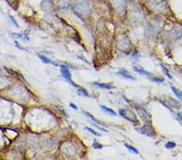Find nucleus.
Wrapping results in <instances>:
<instances>
[{"mask_svg": "<svg viewBox=\"0 0 182 160\" xmlns=\"http://www.w3.org/2000/svg\"><path fill=\"white\" fill-rule=\"evenodd\" d=\"M72 11L80 20H85L91 15V7L88 0H73Z\"/></svg>", "mask_w": 182, "mask_h": 160, "instance_id": "1", "label": "nucleus"}, {"mask_svg": "<svg viewBox=\"0 0 182 160\" xmlns=\"http://www.w3.org/2000/svg\"><path fill=\"white\" fill-rule=\"evenodd\" d=\"M135 130L142 135H146V136L151 137L156 135L155 129L152 127L151 123H146L145 125H143L141 128H135Z\"/></svg>", "mask_w": 182, "mask_h": 160, "instance_id": "2", "label": "nucleus"}, {"mask_svg": "<svg viewBox=\"0 0 182 160\" xmlns=\"http://www.w3.org/2000/svg\"><path fill=\"white\" fill-rule=\"evenodd\" d=\"M119 114L121 115L123 118H125V120H129L130 122H132L133 124L138 123V119L136 115L134 114V112L129 109H125V108H121L119 109Z\"/></svg>", "mask_w": 182, "mask_h": 160, "instance_id": "3", "label": "nucleus"}, {"mask_svg": "<svg viewBox=\"0 0 182 160\" xmlns=\"http://www.w3.org/2000/svg\"><path fill=\"white\" fill-rule=\"evenodd\" d=\"M60 67L62 75V77L64 78L66 80L67 82H69V83L71 84L72 86H74V87H75V88H79V86L77 85L76 83H75L74 81L71 79V75H70V70H69L68 67H67L66 66H65V65H61Z\"/></svg>", "mask_w": 182, "mask_h": 160, "instance_id": "4", "label": "nucleus"}, {"mask_svg": "<svg viewBox=\"0 0 182 160\" xmlns=\"http://www.w3.org/2000/svg\"><path fill=\"white\" fill-rule=\"evenodd\" d=\"M112 6L117 13H123L125 11L126 3L125 0H110Z\"/></svg>", "mask_w": 182, "mask_h": 160, "instance_id": "5", "label": "nucleus"}, {"mask_svg": "<svg viewBox=\"0 0 182 160\" xmlns=\"http://www.w3.org/2000/svg\"><path fill=\"white\" fill-rule=\"evenodd\" d=\"M118 48H119V50L121 51H125V50H128L130 46H131V44H130V41H129V38L127 36H122L121 39L118 41Z\"/></svg>", "mask_w": 182, "mask_h": 160, "instance_id": "6", "label": "nucleus"}, {"mask_svg": "<svg viewBox=\"0 0 182 160\" xmlns=\"http://www.w3.org/2000/svg\"><path fill=\"white\" fill-rule=\"evenodd\" d=\"M137 112L139 116L141 117L142 120H144L146 123H151V116L148 112L146 111L144 108H137Z\"/></svg>", "mask_w": 182, "mask_h": 160, "instance_id": "7", "label": "nucleus"}, {"mask_svg": "<svg viewBox=\"0 0 182 160\" xmlns=\"http://www.w3.org/2000/svg\"><path fill=\"white\" fill-rule=\"evenodd\" d=\"M70 0H54V3L61 10H67Z\"/></svg>", "mask_w": 182, "mask_h": 160, "instance_id": "8", "label": "nucleus"}, {"mask_svg": "<svg viewBox=\"0 0 182 160\" xmlns=\"http://www.w3.org/2000/svg\"><path fill=\"white\" fill-rule=\"evenodd\" d=\"M148 3L155 9H163L165 5L164 0H148Z\"/></svg>", "mask_w": 182, "mask_h": 160, "instance_id": "9", "label": "nucleus"}, {"mask_svg": "<svg viewBox=\"0 0 182 160\" xmlns=\"http://www.w3.org/2000/svg\"><path fill=\"white\" fill-rule=\"evenodd\" d=\"M118 75H120L121 77L125 78L126 79L129 80H133V81H135L136 80V78L133 77L131 74H129L128 70H126L125 69H120V70L117 73Z\"/></svg>", "mask_w": 182, "mask_h": 160, "instance_id": "10", "label": "nucleus"}, {"mask_svg": "<svg viewBox=\"0 0 182 160\" xmlns=\"http://www.w3.org/2000/svg\"><path fill=\"white\" fill-rule=\"evenodd\" d=\"M133 70L135 71V72H137L138 74H139V75H145V76H147V77H151L152 76V75L149 73L148 71H146L144 69L142 68H140V67H137V66H134L133 67Z\"/></svg>", "mask_w": 182, "mask_h": 160, "instance_id": "11", "label": "nucleus"}, {"mask_svg": "<svg viewBox=\"0 0 182 160\" xmlns=\"http://www.w3.org/2000/svg\"><path fill=\"white\" fill-rule=\"evenodd\" d=\"M92 85L96 86L97 88H101V89H112L113 88V87L109 83H97V82H94L92 83Z\"/></svg>", "mask_w": 182, "mask_h": 160, "instance_id": "12", "label": "nucleus"}, {"mask_svg": "<svg viewBox=\"0 0 182 160\" xmlns=\"http://www.w3.org/2000/svg\"><path fill=\"white\" fill-rule=\"evenodd\" d=\"M101 108L103 111H105V112H107V113L109 114V115H112V116H117V113L115 112V111H113L112 108H108L107 106H105V105H101Z\"/></svg>", "mask_w": 182, "mask_h": 160, "instance_id": "13", "label": "nucleus"}, {"mask_svg": "<svg viewBox=\"0 0 182 160\" xmlns=\"http://www.w3.org/2000/svg\"><path fill=\"white\" fill-rule=\"evenodd\" d=\"M39 58H40V60L42 61L44 63H45V64H52V65H54V66H57V64L54 63L53 62H52L50 59H49L48 57H46L45 56H43V55H39Z\"/></svg>", "mask_w": 182, "mask_h": 160, "instance_id": "14", "label": "nucleus"}, {"mask_svg": "<svg viewBox=\"0 0 182 160\" xmlns=\"http://www.w3.org/2000/svg\"><path fill=\"white\" fill-rule=\"evenodd\" d=\"M83 112L84 113L86 116H88L90 119H92V120L93 121H94V122H96V123H97V124H101V125H104V123H102L101 121H100V120H97V119H96V117H95V116H93L92 115V114H90L89 112H85V111H83Z\"/></svg>", "mask_w": 182, "mask_h": 160, "instance_id": "15", "label": "nucleus"}, {"mask_svg": "<svg viewBox=\"0 0 182 160\" xmlns=\"http://www.w3.org/2000/svg\"><path fill=\"white\" fill-rule=\"evenodd\" d=\"M171 89H172V91L173 92V93L176 95V96L177 97L179 100H181L182 101V92L181 91H180V90H178L177 88H174V87H171Z\"/></svg>", "mask_w": 182, "mask_h": 160, "instance_id": "16", "label": "nucleus"}, {"mask_svg": "<svg viewBox=\"0 0 182 160\" xmlns=\"http://www.w3.org/2000/svg\"><path fill=\"white\" fill-rule=\"evenodd\" d=\"M77 93L79 94V96H89L88 92L82 88H78V91H77Z\"/></svg>", "mask_w": 182, "mask_h": 160, "instance_id": "17", "label": "nucleus"}, {"mask_svg": "<svg viewBox=\"0 0 182 160\" xmlns=\"http://www.w3.org/2000/svg\"><path fill=\"white\" fill-rule=\"evenodd\" d=\"M124 146H125V147H126V148L129 150L130 152L134 153V154H138V150L137 149L135 148V147H133V146H130V145L126 144V143H125V144H124Z\"/></svg>", "mask_w": 182, "mask_h": 160, "instance_id": "18", "label": "nucleus"}, {"mask_svg": "<svg viewBox=\"0 0 182 160\" xmlns=\"http://www.w3.org/2000/svg\"><path fill=\"white\" fill-rule=\"evenodd\" d=\"M160 66H161V69H162V71L164 72V74L167 77H168L170 79H172V76L170 75V73L168 72V69L166 68L165 66H163V65H160Z\"/></svg>", "mask_w": 182, "mask_h": 160, "instance_id": "19", "label": "nucleus"}, {"mask_svg": "<svg viewBox=\"0 0 182 160\" xmlns=\"http://www.w3.org/2000/svg\"><path fill=\"white\" fill-rule=\"evenodd\" d=\"M151 80V81H153V82H155V83H163L164 79H162V78H158V77H155V76H152L150 77L149 78Z\"/></svg>", "mask_w": 182, "mask_h": 160, "instance_id": "20", "label": "nucleus"}, {"mask_svg": "<svg viewBox=\"0 0 182 160\" xmlns=\"http://www.w3.org/2000/svg\"><path fill=\"white\" fill-rule=\"evenodd\" d=\"M176 146V143L173 142H168L165 144V147L167 149H172Z\"/></svg>", "mask_w": 182, "mask_h": 160, "instance_id": "21", "label": "nucleus"}, {"mask_svg": "<svg viewBox=\"0 0 182 160\" xmlns=\"http://www.w3.org/2000/svg\"><path fill=\"white\" fill-rule=\"evenodd\" d=\"M92 146L94 149H102L103 148V146L100 143H98L96 141L94 142V143L92 144Z\"/></svg>", "mask_w": 182, "mask_h": 160, "instance_id": "22", "label": "nucleus"}, {"mask_svg": "<svg viewBox=\"0 0 182 160\" xmlns=\"http://www.w3.org/2000/svg\"><path fill=\"white\" fill-rule=\"evenodd\" d=\"M86 129L87 130H88L89 132H91L92 134H94L95 136H101V134L99 133H97L96 131H95L94 129H91V128H89V127H86Z\"/></svg>", "mask_w": 182, "mask_h": 160, "instance_id": "23", "label": "nucleus"}, {"mask_svg": "<svg viewBox=\"0 0 182 160\" xmlns=\"http://www.w3.org/2000/svg\"><path fill=\"white\" fill-rule=\"evenodd\" d=\"M92 124L94 125V126H95V127H96V128H97L98 129H100V130H101V131H103V132H106V133L108 132V130H107V129H105V128H102V127H101L100 125H98L97 124L92 123Z\"/></svg>", "mask_w": 182, "mask_h": 160, "instance_id": "24", "label": "nucleus"}, {"mask_svg": "<svg viewBox=\"0 0 182 160\" xmlns=\"http://www.w3.org/2000/svg\"><path fill=\"white\" fill-rule=\"evenodd\" d=\"M12 35H13V36H17L16 37H18V38H21V39H27V40H28V38H27V37H24V36H23V35H21V34H20V33H12Z\"/></svg>", "mask_w": 182, "mask_h": 160, "instance_id": "25", "label": "nucleus"}, {"mask_svg": "<svg viewBox=\"0 0 182 160\" xmlns=\"http://www.w3.org/2000/svg\"><path fill=\"white\" fill-rule=\"evenodd\" d=\"M9 18L11 19V20H12V23L15 24V25H16L17 28H19V27H20V26H19V24H18V23H17V21H16V20H15V19H14V17H12V16H9Z\"/></svg>", "mask_w": 182, "mask_h": 160, "instance_id": "26", "label": "nucleus"}, {"mask_svg": "<svg viewBox=\"0 0 182 160\" xmlns=\"http://www.w3.org/2000/svg\"><path fill=\"white\" fill-rule=\"evenodd\" d=\"M15 44H16V46H17V47H18V48L20 49H22V50H25V49H24L23 48V47H22V46H20V44H19V43H18V42H17V41H15Z\"/></svg>", "mask_w": 182, "mask_h": 160, "instance_id": "27", "label": "nucleus"}, {"mask_svg": "<svg viewBox=\"0 0 182 160\" xmlns=\"http://www.w3.org/2000/svg\"><path fill=\"white\" fill-rule=\"evenodd\" d=\"M177 117L182 121V112H178V113H177Z\"/></svg>", "mask_w": 182, "mask_h": 160, "instance_id": "28", "label": "nucleus"}, {"mask_svg": "<svg viewBox=\"0 0 182 160\" xmlns=\"http://www.w3.org/2000/svg\"><path fill=\"white\" fill-rule=\"evenodd\" d=\"M70 107H72V108H74V109H77L76 105H75V104H72V103H70Z\"/></svg>", "mask_w": 182, "mask_h": 160, "instance_id": "29", "label": "nucleus"}]
</instances>
